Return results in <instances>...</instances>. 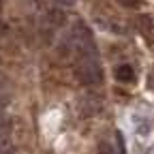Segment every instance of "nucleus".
I'll return each instance as SVG.
<instances>
[{
	"label": "nucleus",
	"mask_w": 154,
	"mask_h": 154,
	"mask_svg": "<svg viewBox=\"0 0 154 154\" xmlns=\"http://www.w3.org/2000/svg\"><path fill=\"white\" fill-rule=\"evenodd\" d=\"M56 2H58V5H62V7H73L77 0H56Z\"/></svg>",
	"instance_id": "9"
},
{
	"label": "nucleus",
	"mask_w": 154,
	"mask_h": 154,
	"mask_svg": "<svg viewBox=\"0 0 154 154\" xmlns=\"http://www.w3.org/2000/svg\"><path fill=\"white\" fill-rule=\"evenodd\" d=\"M116 79L118 82H124V84H131L135 79V71L131 64H120L118 69H116Z\"/></svg>",
	"instance_id": "3"
},
{
	"label": "nucleus",
	"mask_w": 154,
	"mask_h": 154,
	"mask_svg": "<svg viewBox=\"0 0 154 154\" xmlns=\"http://www.w3.org/2000/svg\"><path fill=\"white\" fill-rule=\"evenodd\" d=\"M75 79L84 84V86H96L101 84L103 79V73H101V64H99V58H79V62L75 64Z\"/></svg>",
	"instance_id": "1"
},
{
	"label": "nucleus",
	"mask_w": 154,
	"mask_h": 154,
	"mask_svg": "<svg viewBox=\"0 0 154 154\" xmlns=\"http://www.w3.org/2000/svg\"><path fill=\"white\" fill-rule=\"evenodd\" d=\"M118 5H122V7H126V9H137L143 0H116Z\"/></svg>",
	"instance_id": "5"
},
{
	"label": "nucleus",
	"mask_w": 154,
	"mask_h": 154,
	"mask_svg": "<svg viewBox=\"0 0 154 154\" xmlns=\"http://www.w3.org/2000/svg\"><path fill=\"white\" fill-rule=\"evenodd\" d=\"M2 32H5V28H2V24H0V36H2Z\"/></svg>",
	"instance_id": "11"
},
{
	"label": "nucleus",
	"mask_w": 154,
	"mask_h": 154,
	"mask_svg": "<svg viewBox=\"0 0 154 154\" xmlns=\"http://www.w3.org/2000/svg\"><path fill=\"white\" fill-rule=\"evenodd\" d=\"M148 84H150V88L154 90V71L150 73V77H148Z\"/></svg>",
	"instance_id": "10"
},
{
	"label": "nucleus",
	"mask_w": 154,
	"mask_h": 154,
	"mask_svg": "<svg viewBox=\"0 0 154 154\" xmlns=\"http://www.w3.org/2000/svg\"><path fill=\"white\" fill-rule=\"evenodd\" d=\"M101 154H116V150H111L109 143H101Z\"/></svg>",
	"instance_id": "8"
},
{
	"label": "nucleus",
	"mask_w": 154,
	"mask_h": 154,
	"mask_svg": "<svg viewBox=\"0 0 154 154\" xmlns=\"http://www.w3.org/2000/svg\"><path fill=\"white\" fill-rule=\"evenodd\" d=\"M116 141H118V154H126V150H124V139H122V133H120V131H116Z\"/></svg>",
	"instance_id": "6"
},
{
	"label": "nucleus",
	"mask_w": 154,
	"mask_h": 154,
	"mask_svg": "<svg viewBox=\"0 0 154 154\" xmlns=\"http://www.w3.org/2000/svg\"><path fill=\"white\" fill-rule=\"evenodd\" d=\"M7 105H9V96L7 94H0V113L7 109Z\"/></svg>",
	"instance_id": "7"
},
{
	"label": "nucleus",
	"mask_w": 154,
	"mask_h": 154,
	"mask_svg": "<svg viewBox=\"0 0 154 154\" xmlns=\"http://www.w3.org/2000/svg\"><path fill=\"white\" fill-rule=\"evenodd\" d=\"M45 19H47V24L51 28H62L64 22H66V13L62 9H51V11H47V17Z\"/></svg>",
	"instance_id": "2"
},
{
	"label": "nucleus",
	"mask_w": 154,
	"mask_h": 154,
	"mask_svg": "<svg viewBox=\"0 0 154 154\" xmlns=\"http://www.w3.org/2000/svg\"><path fill=\"white\" fill-rule=\"evenodd\" d=\"M139 28H141L143 32H150V30H152V19L146 17V15H141V17H139Z\"/></svg>",
	"instance_id": "4"
}]
</instances>
